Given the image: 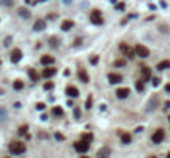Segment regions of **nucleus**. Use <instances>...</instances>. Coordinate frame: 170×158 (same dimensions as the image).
Returning a JSON list of instances; mask_svg holds the SVG:
<instances>
[{
	"label": "nucleus",
	"instance_id": "c03bdc74",
	"mask_svg": "<svg viewBox=\"0 0 170 158\" xmlns=\"http://www.w3.org/2000/svg\"><path fill=\"white\" fill-rule=\"evenodd\" d=\"M163 109H165V110H168V109H170V102H165V105H163Z\"/></svg>",
	"mask_w": 170,
	"mask_h": 158
},
{
	"label": "nucleus",
	"instance_id": "603ef678",
	"mask_svg": "<svg viewBox=\"0 0 170 158\" xmlns=\"http://www.w3.org/2000/svg\"><path fill=\"white\" fill-rule=\"evenodd\" d=\"M0 68H2V60H0Z\"/></svg>",
	"mask_w": 170,
	"mask_h": 158
},
{
	"label": "nucleus",
	"instance_id": "20e7f679",
	"mask_svg": "<svg viewBox=\"0 0 170 158\" xmlns=\"http://www.w3.org/2000/svg\"><path fill=\"white\" fill-rule=\"evenodd\" d=\"M134 53H136V56L142 58V60H145V58H149V55H150V51H149V48H147V46H144V45H140V43L134 46Z\"/></svg>",
	"mask_w": 170,
	"mask_h": 158
},
{
	"label": "nucleus",
	"instance_id": "39448f33",
	"mask_svg": "<svg viewBox=\"0 0 170 158\" xmlns=\"http://www.w3.org/2000/svg\"><path fill=\"white\" fill-rule=\"evenodd\" d=\"M163 140H165V130L163 128H157V130L152 133V142H154L155 145H159L162 143Z\"/></svg>",
	"mask_w": 170,
	"mask_h": 158
},
{
	"label": "nucleus",
	"instance_id": "5701e85b",
	"mask_svg": "<svg viewBox=\"0 0 170 158\" xmlns=\"http://www.w3.org/2000/svg\"><path fill=\"white\" fill-rule=\"evenodd\" d=\"M12 87H13L15 92H20V91H23V87H25V83H23L22 79H15L13 84H12Z\"/></svg>",
	"mask_w": 170,
	"mask_h": 158
},
{
	"label": "nucleus",
	"instance_id": "7c9ffc66",
	"mask_svg": "<svg viewBox=\"0 0 170 158\" xmlns=\"http://www.w3.org/2000/svg\"><path fill=\"white\" fill-rule=\"evenodd\" d=\"M43 89L45 91H53L55 89V83L53 81H46V83L43 84Z\"/></svg>",
	"mask_w": 170,
	"mask_h": 158
},
{
	"label": "nucleus",
	"instance_id": "a878e982",
	"mask_svg": "<svg viewBox=\"0 0 170 158\" xmlns=\"http://www.w3.org/2000/svg\"><path fill=\"white\" fill-rule=\"evenodd\" d=\"M126 64H127V60H126V58H117L112 66H114V68H126Z\"/></svg>",
	"mask_w": 170,
	"mask_h": 158
},
{
	"label": "nucleus",
	"instance_id": "79ce46f5",
	"mask_svg": "<svg viewBox=\"0 0 170 158\" xmlns=\"http://www.w3.org/2000/svg\"><path fill=\"white\" fill-rule=\"evenodd\" d=\"M165 92H167V94H170V83L165 84Z\"/></svg>",
	"mask_w": 170,
	"mask_h": 158
},
{
	"label": "nucleus",
	"instance_id": "de8ad7c7",
	"mask_svg": "<svg viewBox=\"0 0 170 158\" xmlns=\"http://www.w3.org/2000/svg\"><path fill=\"white\" fill-rule=\"evenodd\" d=\"M147 158H157L155 155H150V156H147Z\"/></svg>",
	"mask_w": 170,
	"mask_h": 158
},
{
	"label": "nucleus",
	"instance_id": "1a4fd4ad",
	"mask_svg": "<svg viewBox=\"0 0 170 158\" xmlns=\"http://www.w3.org/2000/svg\"><path fill=\"white\" fill-rule=\"evenodd\" d=\"M89 145L91 143L84 142V140H78V142H74V150L79 151V153H86V151L89 150Z\"/></svg>",
	"mask_w": 170,
	"mask_h": 158
},
{
	"label": "nucleus",
	"instance_id": "0eeeda50",
	"mask_svg": "<svg viewBox=\"0 0 170 158\" xmlns=\"http://www.w3.org/2000/svg\"><path fill=\"white\" fill-rule=\"evenodd\" d=\"M64 92H66V96L69 99H76L79 96V89L76 86H73V84H68L66 87H64Z\"/></svg>",
	"mask_w": 170,
	"mask_h": 158
},
{
	"label": "nucleus",
	"instance_id": "6e6552de",
	"mask_svg": "<svg viewBox=\"0 0 170 158\" xmlns=\"http://www.w3.org/2000/svg\"><path fill=\"white\" fill-rule=\"evenodd\" d=\"M108 81H109V84H121L122 81H124V76L119 74V73H109Z\"/></svg>",
	"mask_w": 170,
	"mask_h": 158
},
{
	"label": "nucleus",
	"instance_id": "6ab92c4d",
	"mask_svg": "<svg viewBox=\"0 0 170 158\" xmlns=\"http://www.w3.org/2000/svg\"><path fill=\"white\" fill-rule=\"evenodd\" d=\"M74 28V22L73 20H63L61 22V30L63 31H69V30H73Z\"/></svg>",
	"mask_w": 170,
	"mask_h": 158
},
{
	"label": "nucleus",
	"instance_id": "a18cd8bd",
	"mask_svg": "<svg viewBox=\"0 0 170 158\" xmlns=\"http://www.w3.org/2000/svg\"><path fill=\"white\" fill-rule=\"evenodd\" d=\"M3 94H5V91L2 89V87H0V96H3Z\"/></svg>",
	"mask_w": 170,
	"mask_h": 158
},
{
	"label": "nucleus",
	"instance_id": "09e8293b",
	"mask_svg": "<svg viewBox=\"0 0 170 158\" xmlns=\"http://www.w3.org/2000/svg\"><path fill=\"white\" fill-rule=\"evenodd\" d=\"M25 3H32V0H25Z\"/></svg>",
	"mask_w": 170,
	"mask_h": 158
},
{
	"label": "nucleus",
	"instance_id": "412c9836",
	"mask_svg": "<svg viewBox=\"0 0 170 158\" xmlns=\"http://www.w3.org/2000/svg\"><path fill=\"white\" fill-rule=\"evenodd\" d=\"M27 73H28V78H30V79L33 81V83H37V81H38L40 78H42V76H40V73L37 71V69H33V68H30Z\"/></svg>",
	"mask_w": 170,
	"mask_h": 158
},
{
	"label": "nucleus",
	"instance_id": "c9c22d12",
	"mask_svg": "<svg viewBox=\"0 0 170 158\" xmlns=\"http://www.w3.org/2000/svg\"><path fill=\"white\" fill-rule=\"evenodd\" d=\"M73 115H74V119H81V109L79 107H74V110H73Z\"/></svg>",
	"mask_w": 170,
	"mask_h": 158
},
{
	"label": "nucleus",
	"instance_id": "49530a36",
	"mask_svg": "<svg viewBox=\"0 0 170 158\" xmlns=\"http://www.w3.org/2000/svg\"><path fill=\"white\" fill-rule=\"evenodd\" d=\"M37 2H48V0H37ZM37 2H35V3H37Z\"/></svg>",
	"mask_w": 170,
	"mask_h": 158
},
{
	"label": "nucleus",
	"instance_id": "a19ab883",
	"mask_svg": "<svg viewBox=\"0 0 170 158\" xmlns=\"http://www.w3.org/2000/svg\"><path fill=\"white\" fill-rule=\"evenodd\" d=\"M55 137H56L58 140H64V137L61 135V133H55Z\"/></svg>",
	"mask_w": 170,
	"mask_h": 158
},
{
	"label": "nucleus",
	"instance_id": "c85d7f7f",
	"mask_svg": "<svg viewBox=\"0 0 170 158\" xmlns=\"http://www.w3.org/2000/svg\"><path fill=\"white\" fill-rule=\"evenodd\" d=\"M92 138H94V135H92L91 132H86V133H83V135H81V140H84V142H88V143H91Z\"/></svg>",
	"mask_w": 170,
	"mask_h": 158
},
{
	"label": "nucleus",
	"instance_id": "423d86ee",
	"mask_svg": "<svg viewBox=\"0 0 170 158\" xmlns=\"http://www.w3.org/2000/svg\"><path fill=\"white\" fill-rule=\"evenodd\" d=\"M76 74H78V79H79L83 84H88V83H89V74H88V71H86L83 66H78V71H76Z\"/></svg>",
	"mask_w": 170,
	"mask_h": 158
},
{
	"label": "nucleus",
	"instance_id": "a211bd4d",
	"mask_svg": "<svg viewBox=\"0 0 170 158\" xmlns=\"http://www.w3.org/2000/svg\"><path fill=\"white\" fill-rule=\"evenodd\" d=\"M119 138H121V143H124V145H129L132 142V135L129 132H121L119 133Z\"/></svg>",
	"mask_w": 170,
	"mask_h": 158
},
{
	"label": "nucleus",
	"instance_id": "f3484780",
	"mask_svg": "<svg viewBox=\"0 0 170 158\" xmlns=\"http://www.w3.org/2000/svg\"><path fill=\"white\" fill-rule=\"evenodd\" d=\"M48 45H50V48H60L61 46V38L56 36V35H53V36L48 38Z\"/></svg>",
	"mask_w": 170,
	"mask_h": 158
},
{
	"label": "nucleus",
	"instance_id": "58836bf2",
	"mask_svg": "<svg viewBox=\"0 0 170 158\" xmlns=\"http://www.w3.org/2000/svg\"><path fill=\"white\" fill-rule=\"evenodd\" d=\"M12 40H13L12 36H7V38H5V41H3V45H5V46H10V45H12Z\"/></svg>",
	"mask_w": 170,
	"mask_h": 158
},
{
	"label": "nucleus",
	"instance_id": "aec40b11",
	"mask_svg": "<svg viewBox=\"0 0 170 158\" xmlns=\"http://www.w3.org/2000/svg\"><path fill=\"white\" fill-rule=\"evenodd\" d=\"M109 155H111V148L109 147H102V148H99L96 158H109Z\"/></svg>",
	"mask_w": 170,
	"mask_h": 158
},
{
	"label": "nucleus",
	"instance_id": "7ed1b4c3",
	"mask_svg": "<svg viewBox=\"0 0 170 158\" xmlns=\"http://www.w3.org/2000/svg\"><path fill=\"white\" fill-rule=\"evenodd\" d=\"M56 73H58L56 66H45L42 69V73H40V76H42L43 79H51V78H55L56 76Z\"/></svg>",
	"mask_w": 170,
	"mask_h": 158
},
{
	"label": "nucleus",
	"instance_id": "9d476101",
	"mask_svg": "<svg viewBox=\"0 0 170 158\" xmlns=\"http://www.w3.org/2000/svg\"><path fill=\"white\" fill-rule=\"evenodd\" d=\"M22 58H23V53H22V50H20V48L12 50V53H10V61L13 63V64L20 63V61H22Z\"/></svg>",
	"mask_w": 170,
	"mask_h": 158
},
{
	"label": "nucleus",
	"instance_id": "5fc2aeb1",
	"mask_svg": "<svg viewBox=\"0 0 170 158\" xmlns=\"http://www.w3.org/2000/svg\"><path fill=\"white\" fill-rule=\"evenodd\" d=\"M5 158H10V156H5Z\"/></svg>",
	"mask_w": 170,
	"mask_h": 158
},
{
	"label": "nucleus",
	"instance_id": "4468645a",
	"mask_svg": "<svg viewBox=\"0 0 170 158\" xmlns=\"http://www.w3.org/2000/svg\"><path fill=\"white\" fill-rule=\"evenodd\" d=\"M46 23L48 22H46L45 18H38L37 22L33 23V31H43L46 28Z\"/></svg>",
	"mask_w": 170,
	"mask_h": 158
},
{
	"label": "nucleus",
	"instance_id": "8fccbe9b",
	"mask_svg": "<svg viewBox=\"0 0 170 158\" xmlns=\"http://www.w3.org/2000/svg\"><path fill=\"white\" fill-rule=\"evenodd\" d=\"M167 158H170V151H168V153H167Z\"/></svg>",
	"mask_w": 170,
	"mask_h": 158
},
{
	"label": "nucleus",
	"instance_id": "393cba45",
	"mask_svg": "<svg viewBox=\"0 0 170 158\" xmlns=\"http://www.w3.org/2000/svg\"><path fill=\"white\" fill-rule=\"evenodd\" d=\"M159 71H165V69H168L170 68V61L168 60H163V61H159L157 63V66H155Z\"/></svg>",
	"mask_w": 170,
	"mask_h": 158
},
{
	"label": "nucleus",
	"instance_id": "f03ea898",
	"mask_svg": "<svg viewBox=\"0 0 170 158\" xmlns=\"http://www.w3.org/2000/svg\"><path fill=\"white\" fill-rule=\"evenodd\" d=\"M89 22L92 23L94 26H102L104 25V17H102V12L99 8H94L89 13Z\"/></svg>",
	"mask_w": 170,
	"mask_h": 158
},
{
	"label": "nucleus",
	"instance_id": "f257e3e1",
	"mask_svg": "<svg viewBox=\"0 0 170 158\" xmlns=\"http://www.w3.org/2000/svg\"><path fill=\"white\" fill-rule=\"evenodd\" d=\"M8 150L12 155H23L27 151V145L23 142H20V140H13V142H10Z\"/></svg>",
	"mask_w": 170,
	"mask_h": 158
},
{
	"label": "nucleus",
	"instance_id": "473e14b6",
	"mask_svg": "<svg viewBox=\"0 0 170 158\" xmlns=\"http://www.w3.org/2000/svg\"><path fill=\"white\" fill-rule=\"evenodd\" d=\"M56 18H58V13H53V12H50V13L46 15L45 20H46V22H55Z\"/></svg>",
	"mask_w": 170,
	"mask_h": 158
},
{
	"label": "nucleus",
	"instance_id": "dca6fc26",
	"mask_svg": "<svg viewBox=\"0 0 170 158\" xmlns=\"http://www.w3.org/2000/svg\"><path fill=\"white\" fill-rule=\"evenodd\" d=\"M140 71H142V81H144V83H147L149 79H152V71H150L147 66L140 64Z\"/></svg>",
	"mask_w": 170,
	"mask_h": 158
},
{
	"label": "nucleus",
	"instance_id": "f704fd0d",
	"mask_svg": "<svg viewBox=\"0 0 170 158\" xmlns=\"http://www.w3.org/2000/svg\"><path fill=\"white\" fill-rule=\"evenodd\" d=\"M86 109H92V94L86 97Z\"/></svg>",
	"mask_w": 170,
	"mask_h": 158
},
{
	"label": "nucleus",
	"instance_id": "4be33fe9",
	"mask_svg": "<svg viewBox=\"0 0 170 158\" xmlns=\"http://www.w3.org/2000/svg\"><path fill=\"white\" fill-rule=\"evenodd\" d=\"M17 12H18V15L22 17V18H30V17H32V12L30 10H28L27 7H20V8H17Z\"/></svg>",
	"mask_w": 170,
	"mask_h": 158
},
{
	"label": "nucleus",
	"instance_id": "72a5a7b5",
	"mask_svg": "<svg viewBox=\"0 0 170 158\" xmlns=\"http://www.w3.org/2000/svg\"><path fill=\"white\" fill-rule=\"evenodd\" d=\"M81 45H83V38H81V36H76L74 41H73V46H74V48H79Z\"/></svg>",
	"mask_w": 170,
	"mask_h": 158
},
{
	"label": "nucleus",
	"instance_id": "9b49d317",
	"mask_svg": "<svg viewBox=\"0 0 170 158\" xmlns=\"http://www.w3.org/2000/svg\"><path fill=\"white\" fill-rule=\"evenodd\" d=\"M55 63H56V60H55V56H51V55H43L40 58V64H42V66H53Z\"/></svg>",
	"mask_w": 170,
	"mask_h": 158
},
{
	"label": "nucleus",
	"instance_id": "cd10ccee",
	"mask_svg": "<svg viewBox=\"0 0 170 158\" xmlns=\"http://www.w3.org/2000/svg\"><path fill=\"white\" fill-rule=\"evenodd\" d=\"M8 119V110L5 107H0V122H5Z\"/></svg>",
	"mask_w": 170,
	"mask_h": 158
},
{
	"label": "nucleus",
	"instance_id": "37998d69",
	"mask_svg": "<svg viewBox=\"0 0 170 158\" xmlns=\"http://www.w3.org/2000/svg\"><path fill=\"white\" fill-rule=\"evenodd\" d=\"M63 3H64V5H71L73 0H63Z\"/></svg>",
	"mask_w": 170,
	"mask_h": 158
},
{
	"label": "nucleus",
	"instance_id": "864d4df0",
	"mask_svg": "<svg viewBox=\"0 0 170 158\" xmlns=\"http://www.w3.org/2000/svg\"><path fill=\"white\" fill-rule=\"evenodd\" d=\"M168 122H170V117H168Z\"/></svg>",
	"mask_w": 170,
	"mask_h": 158
},
{
	"label": "nucleus",
	"instance_id": "c756f323",
	"mask_svg": "<svg viewBox=\"0 0 170 158\" xmlns=\"http://www.w3.org/2000/svg\"><path fill=\"white\" fill-rule=\"evenodd\" d=\"M136 89H137L139 92H144L145 86H144V81H142V79H137V81H136Z\"/></svg>",
	"mask_w": 170,
	"mask_h": 158
},
{
	"label": "nucleus",
	"instance_id": "f8f14e48",
	"mask_svg": "<svg viewBox=\"0 0 170 158\" xmlns=\"http://www.w3.org/2000/svg\"><path fill=\"white\" fill-rule=\"evenodd\" d=\"M119 50H121L122 55L127 56V58H134V56H136L134 50H131V48H129V45H126V43H121V45H119Z\"/></svg>",
	"mask_w": 170,
	"mask_h": 158
},
{
	"label": "nucleus",
	"instance_id": "4c0bfd02",
	"mask_svg": "<svg viewBox=\"0 0 170 158\" xmlns=\"http://www.w3.org/2000/svg\"><path fill=\"white\" fill-rule=\"evenodd\" d=\"M152 86H154V87L160 86V78H152Z\"/></svg>",
	"mask_w": 170,
	"mask_h": 158
},
{
	"label": "nucleus",
	"instance_id": "e433bc0d",
	"mask_svg": "<svg viewBox=\"0 0 170 158\" xmlns=\"http://www.w3.org/2000/svg\"><path fill=\"white\" fill-rule=\"evenodd\" d=\"M35 107H37V110H45V109H46V104H45V102H37V105H35Z\"/></svg>",
	"mask_w": 170,
	"mask_h": 158
},
{
	"label": "nucleus",
	"instance_id": "ea45409f",
	"mask_svg": "<svg viewBox=\"0 0 170 158\" xmlns=\"http://www.w3.org/2000/svg\"><path fill=\"white\" fill-rule=\"evenodd\" d=\"M126 5L124 3H116V10H124Z\"/></svg>",
	"mask_w": 170,
	"mask_h": 158
},
{
	"label": "nucleus",
	"instance_id": "2f4dec72",
	"mask_svg": "<svg viewBox=\"0 0 170 158\" xmlns=\"http://www.w3.org/2000/svg\"><path fill=\"white\" fill-rule=\"evenodd\" d=\"M89 63H91V66H98L99 56H98V55H91V56H89Z\"/></svg>",
	"mask_w": 170,
	"mask_h": 158
},
{
	"label": "nucleus",
	"instance_id": "b1692460",
	"mask_svg": "<svg viewBox=\"0 0 170 158\" xmlns=\"http://www.w3.org/2000/svg\"><path fill=\"white\" fill-rule=\"evenodd\" d=\"M18 135H22V137H25V138H30V133H28V125L27 124H23V125H20L18 127Z\"/></svg>",
	"mask_w": 170,
	"mask_h": 158
},
{
	"label": "nucleus",
	"instance_id": "ddd939ff",
	"mask_svg": "<svg viewBox=\"0 0 170 158\" xmlns=\"http://www.w3.org/2000/svg\"><path fill=\"white\" fill-rule=\"evenodd\" d=\"M157 104H159V97H157V96H152V97L149 99L147 105H145V110H147V112H152V110H155Z\"/></svg>",
	"mask_w": 170,
	"mask_h": 158
},
{
	"label": "nucleus",
	"instance_id": "2eb2a0df",
	"mask_svg": "<svg viewBox=\"0 0 170 158\" xmlns=\"http://www.w3.org/2000/svg\"><path fill=\"white\" fill-rule=\"evenodd\" d=\"M129 94H131V89H129V87H119V89L116 91V97L117 99H127Z\"/></svg>",
	"mask_w": 170,
	"mask_h": 158
},
{
	"label": "nucleus",
	"instance_id": "bb28decb",
	"mask_svg": "<svg viewBox=\"0 0 170 158\" xmlns=\"http://www.w3.org/2000/svg\"><path fill=\"white\" fill-rule=\"evenodd\" d=\"M51 114H53V117H63V115H64L63 109L60 107V105H55L53 110H51Z\"/></svg>",
	"mask_w": 170,
	"mask_h": 158
},
{
	"label": "nucleus",
	"instance_id": "3c124183",
	"mask_svg": "<svg viewBox=\"0 0 170 158\" xmlns=\"http://www.w3.org/2000/svg\"><path fill=\"white\" fill-rule=\"evenodd\" d=\"M81 158H89V156H86V155H84V156H81Z\"/></svg>",
	"mask_w": 170,
	"mask_h": 158
}]
</instances>
